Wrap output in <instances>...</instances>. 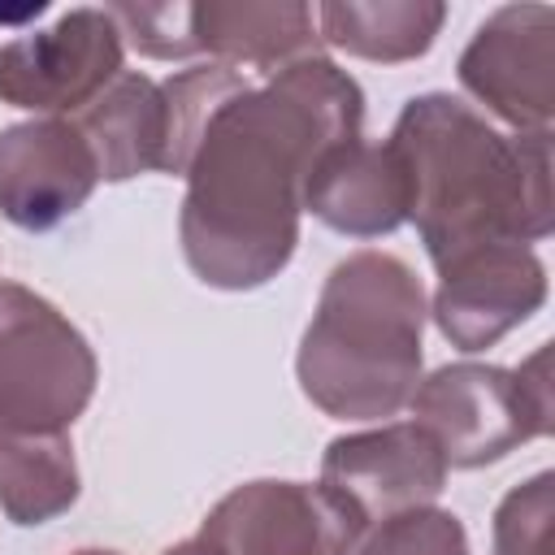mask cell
<instances>
[{
	"mask_svg": "<svg viewBox=\"0 0 555 555\" xmlns=\"http://www.w3.org/2000/svg\"><path fill=\"white\" fill-rule=\"evenodd\" d=\"M364 126V91L325 52L247 82L204 126L182 178L178 238L191 273L212 291L273 282L295 247L304 182L317 156Z\"/></svg>",
	"mask_w": 555,
	"mask_h": 555,
	"instance_id": "1",
	"label": "cell"
},
{
	"mask_svg": "<svg viewBox=\"0 0 555 555\" xmlns=\"http://www.w3.org/2000/svg\"><path fill=\"white\" fill-rule=\"evenodd\" d=\"M408 165L425 256L447 264L486 243H542L551 208V130L503 134L451 91L412 95L390 130Z\"/></svg>",
	"mask_w": 555,
	"mask_h": 555,
	"instance_id": "2",
	"label": "cell"
},
{
	"mask_svg": "<svg viewBox=\"0 0 555 555\" xmlns=\"http://www.w3.org/2000/svg\"><path fill=\"white\" fill-rule=\"evenodd\" d=\"M429 299L395 251L343 256L317 295L295 351V377L312 408L334 421L399 416L425 369Z\"/></svg>",
	"mask_w": 555,
	"mask_h": 555,
	"instance_id": "3",
	"label": "cell"
},
{
	"mask_svg": "<svg viewBox=\"0 0 555 555\" xmlns=\"http://www.w3.org/2000/svg\"><path fill=\"white\" fill-rule=\"evenodd\" d=\"M551 351L546 343L520 364L455 360L416 382L408 408L425 425L447 468H486L516 447L551 434Z\"/></svg>",
	"mask_w": 555,
	"mask_h": 555,
	"instance_id": "4",
	"label": "cell"
},
{
	"mask_svg": "<svg viewBox=\"0 0 555 555\" xmlns=\"http://www.w3.org/2000/svg\"><path fill=\"white\" fill-rule=\"evenodd\" d=\"M100 382L87 334L39 291L0 282V425L69 429Z\"/></svg>",
	"mask_w": 555,
	"mask_h": 555,
	"instance_id": "5",
	"label": "cell"
},
{
	"mask_svg": "<svg viewBox=\"0 0 555 555\" xmlns=\"http://www.w3.org/2000/svg\"><path fill=\"white\" fill-rule=\"evenodd\" d=\"M126 61L108 9H65L52 26L0 43V104L35 117H78Z\"/></svg>",
	"mask_w": 555,
	"mask_h": 555,
	"instance_id": "6",
	"label": "cell"
},
{
	"mask_svg": "<svg viewBox=\"0 0 555 555\" xmlns=\"http://www.w3.org/2000/svg\"><path fill=\"white\" fill-rule=\"evenodd\" d=\"M364 533L330 486L256 477L221 494L195 538L217 555H356Z\"/></svg>",
	"mask_w": 555,
	"mask_h": 555,
	"instance_id": "7",
	"label": "cell"
},
{
	"mask_svg": "<svg viewBox=\"0 0 555 555\" xmlns=\"http://www.w3.org/2000/svg\"><path fill=\"white\" fill-rule=\"evenodd\" d=\"M460 87L516 134L555 117V13L551 4L494 9L460 52Z\"/></svg>",
	"mask_w": 555,
	"mask_h": 555,
	"instance_id": "8",
	"label": "cell"
},
{
	"mask_svg": "<svg viewBox=\"0 0 555 555\" xmlns=\"http://www.w3.org/2000/svg\"><path fill=\"white\" fill-rule=\"evenodd\" d=\"M321 486H330L373 529L399 512L434 507L447 486V460L425 425L382 421L373 429L330 438L321 455Z\"/></svg>",
	"mask_w": 555,
	"mask_h": 555,
	"instance_id": "9",
	"label": "cell"
},
{
	"mask_svg": "<svg viewBox=\"0 0 555 555\" xmlns=\"http://www.w3.org/2000/svg\"><path fill=\"white\" fill-rule=\"evenodd\" d=\"M546 304V264L525 243H486L438 264L429 317L455 351H486Z\"/></svg>",
	"mask_w": 555,
	"mask_h": 555,
	"instance_id": "10",
	"label": "cell"
},
{
	"mask_svg": "<svg viewBox=\"0 0 555 555\" xmlns=\"http://www.w3.org/2000/svg\"><path fill=\"white\" fill-rule=\"evenodd\" d=\"M100 186V165L74 117H30L0 130V217L17 230H52Z\"/></svg>",
	"mask_w": 555,
	"mask_h": 555,
	"instance_id": "11",
	"label": "cell"
},
{
	"mask_svg": "<svg viewBox=\"0 0 555 555\" xmlns=\"http://www.w3.org/2000/svg\"><path fill=\"white\" fill-rule=\"evenodd\" d=\"M408 165L390 139H343L325 147L304 182V212L347 238H382L408 221Z\"/></svg>",
	"mask_w": 555,
	"mask_h": 555,
	"instance_id": "12",
	"label": "cell"
},
{
	"mask_svg": "<svg viewBox=\"0 0 555 555\" xmlns=\"http://www.w3.org/2000/svg\"><path fill=\"white\" fill-rule=\"evenodd\" d=\"M191 48L230 69L273 78L291 61L317 56V17L299 0H208L191 4Z\"/></svg>",
	"mask_w": 555,
	"mask_h": 555,
	"instance_id": "13",
	"label": "cell"
},
{
	"mask_svg": "<svg viewBox=\"0 0 555 555\" xmlns=\"http://www.w3.org/2000/svg\"><path fill=\"white\" fill-rule=\"evenodd\" d=\"M74 121L95 152L100 182H130L152 169L165 173V95L156 78L121 69Z\"/></svg>",
	"mask_w": 555,
	"mask_h": 555,
	"instance_id": "14",
	"label": "cell"
},
{
	"mask_svg": "<svg viewBox=\"0 0 555 555\" xmlns=\"http://www.w3.org/2000/svg\"><path fill=\"white\" fill-rule=\"evenodd\" d=\"M82 494L69 429L0 425V512L30 529L65 516Z\"/></svg>",
	"mask_w": 555,
	"mask_h": 555,
	"instance_id": "15",
	"label": "cell"
},
{
	"mask_svg": "<svg viewBox=\"0 0 555 555\" xmlns=\"http://www.w3.org/2000/svg\"><path fill=\"white\" fill-rule=\"evenodd\" d=\"M321 43L377 61V65H403L434 48L447 4L442 0H325L312 9Z\"/></svg>",
	"mask_w": 555,
	"mask_h": 555,
	"instance_id": "16",
	"label": "cell"
},
{
	"mask_svg": "<svg viewBox=\"0 0 555 555\" xmlns=\"http://www.w3.org/2000/svg\"><path fill=\"white\" fill-rule=\"evenodd\" d=\"M551 525H555V473L542 468L499 499L490 525V555H555Z\"/></svg>",
	"mask_w": 555,
	"mask_h": 555,
	"instance_id": "17",
	"label": "cell"
},
{
	"mask_svg": "<svg viewBox=\"0 0 555 555\" xmlns=\"http://www.w3.org/2000/svg\"><path fill=\"white\" fill-rule=\"evenodd\" d=\"M356 555H468V533L447 507H412L373 525Z\"/></svg>",
	"mask_w": 555,
	"mask_h": 555,
	"instance_id": "18",
	"label": "cell"
},
{
	"mask_svg": "<svg viewBox=\"0 0 555 555\" xmlns=\"http://www.w3.org/2000/svg\"><path fill=\"white\" fill-rule=\"evenodd\" d=\"M121 39L152 61H186L191 48V4H113L108 9Z\"/></svg>",
	"mask_w": 555,
	"mask_h": 555,
	"instance_id": "19",
	"label": "cell"
},
{
	"mask_svg": "<svg viewBox=\"0 0 555 555\" xmlns=\"http://www.w3.org/2000/svg\"><path fill=\"white\" fill-rule=\"evenodd\" d=\"M160 555H217V551H208L199 538H182V542H173V546H165Z\"/></svg>",
	"mask_w": 555,
	"mask_h": 555,
	"instance_id": "20",
	"label": "cell"
},
{
	"mask_svg": "<svg viewBox=\"0 0 555 555\" xmlns=\"http://www.w3.org/2000/svg\"><path fill=\"white\" fill-rule=\"evenodd\" d=\"M69 555H121V551H104V546H82V551H69Z\"/></svg>",
	"mask_w": 555,
	"mask_h": 555,
	"instance_id": "21",
	"label": "cell"
}]
</instances>
